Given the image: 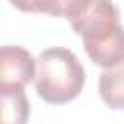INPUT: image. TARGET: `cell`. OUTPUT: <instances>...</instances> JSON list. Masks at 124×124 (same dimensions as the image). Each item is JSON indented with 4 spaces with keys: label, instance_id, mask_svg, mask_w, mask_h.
<instances>
[{
    "label": "cell",
    "instance_id": "obj_2",
    "mask_svg": "<svg viewBox=\"0 0 124 124\" xmlns=\"http://www.w3.org/2000/svg\"><path fill=\"white\" fill-rule=\"evenodd\" d=\"M85 83V70L78 56L66 46H48L37 56L35 89L50 105L74 101Z\"/></svg>",
    "mask_w": 124,
    "mask_h": 124
},
{
    "label": "cell",
    "instance_id": "obj_3",
    "mask_svg": "<svg viewBox=\"0 0 124 124\" xmlns=\"http://www.w3.org/2000/svg\"><path fill=\"white\" fill-rule=\"evenodd\" d=\"M37 78V60L19 45L0 48V89H23Z\"/></svg>",
    "mask_w": 124,
    "mask_h": 124
},
{
    "label": "cell",
    "instance_id": "obj_4",
    "mask_svg": "<svg viewBox=\"0 0 124 124\" xmlns=\"http://www.w3.org/2000/svg\"><path fill=\"white\" fill-rule=\"evenodd\" d=\"M99 95L108 108H124V62L101 72Z\"/></svg>",
    "mask_w": 124,
    "mask_h": 124
},
{
    "label": "cell",
    "instance_id": "obj_5",
    "mask_svg": "<svg viewBox=\"0 0 124 124\" xmlns=\"http://www.w3.org/2000/svg\"><path fill=\"white\" fill-rule=\"evenodd\" d=\"M2 124H25L29 118V101L25 89H0Z\"/></svg>",
    "mask_w": 124,
    "mask_h": 124
},
{
    "label": "cell",
    "instance_id": "obj_1",
    "mask_svg": "<svg viewBox=\"0 0 124 124\" xmlns=\"http://www.w3.org/2000/svg\"><path fill=\"white\" fill-rule=\"evenodd\" d=\"M62 16L81 37L87 56L103 70L124 62V27L118 6L107 0H64Z\"/></svg>",
    "mask_w": 124,
    "mask_h": 124
}]
</instances>
